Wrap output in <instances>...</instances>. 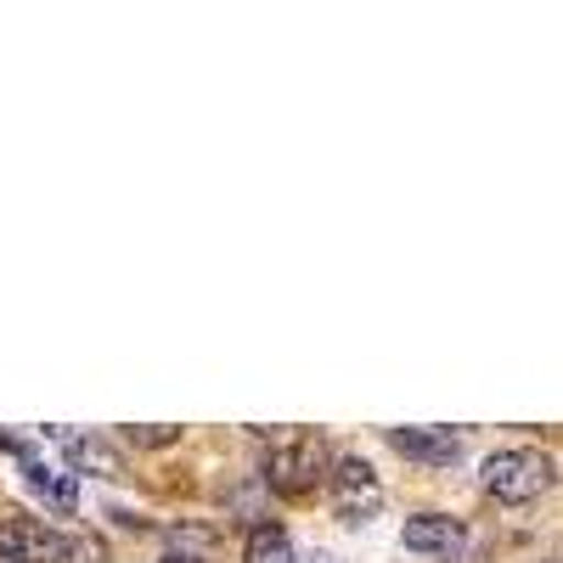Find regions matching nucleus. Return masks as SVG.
<instances>
[{
    "instance_id": "9d476101",
    "label": "nucleus",
    "mask_w": 563,
    "mask_h": 563,
    "mask_svg": "<svg viewBox=\"0 0 563 563\" xmlns=\"http://www.w3.org/2000/svg\"><path fill=\"white\" fill-rule=\"evenodd\" d=\"M124 440L135 451H164V445L180 440V429H175V422H141V429H124Z\"/></svg>"
},
{
    "instance_id": "423d86ee",
    "label": "nucleus",
    "mask_w": 563,
    "mask_h": 563,
    "mask_svg": "<svg viewBox=\"0 0 563 563\" xmlns=\"http://www.w3.org/2000/svg\"><path fill=\"white\" fill-rule=\"evenodd\" d=\"M389 445L422 467H451L462 456V434L451 429H389Z\"/></svg>"
},
{
    "instance_id": "0eeeda50",
    "label": "nucleus",
    "mask_w": 563,
    "mask_h": 563,
    "mask_svg": "<svg viewBox=\"0 0 563 563\" xmlns=\"http://www.w3.org/2000/svg\"><path fill=\"white\" fill-rule=\"evenodd\" d=\"M57 440H63V451H68L74 474H90V479H124V474H130L124 456H119L102 434H57Z\"/></svg>"
},
{
    "instance_id": "9b49d317",
    "label": "nucleus",
    "mask_w": 563,
    "mask_h": 563,
    "mask_svg": "<svg viewBox=\"0 0 563 563\" xmlns=\"http://www.w3.org/2000/svg\"><path fill=\"white\" fill-rule=\"evenodd\" d=\"M158 563H203V558H192V552H175V547H169V552H164Z\"/></svg>"
},
{
    "instance_id": "f03ea898",
    "label": "nucleus",
    "mask_w": 563,
    "mask_h": 563,
    "mask_svg": "<svg viewBox=\"0 0 563 563\" xmlns=\"http://www.w3.org/2000/svg\"><path fill=\"white\" fill-rule=\"evenodd\" d=\"M327 474H333V451H327L321 434H299L265 456V485L276 496H310Z\"/></svg>"
},
{
    "instance_id": "ddd939ff",
    "label": "nucleus",
    "mask_w": 563,
    "mask_h": 563,
    "mask_svg": "<svg viewBox=\"0 0 563 563\" xmlns=\"http://www.w3.org/2000/svg\"><path fill=\"white\" fill-rule=\"evenodd\" d=\"M552 563H563V558H552Z\"/></svg>"
},
{
    "instance_id": "7ed1b4c3",
    "label": "nucleus",
    "mask_w": 563,
    "mask_h": 563,
    "mask_svg": "<svg viewBox=\"0 0 563 563\" xmlns=\"http://www.w3.org/2000/svg\"><path fill=\"white\" fill-rule=\"evenodd\" d=\"M327 490H333V512L344 525H372L384 512V479L366 456H333Z\"/></svg>"
},
{
    "instance_id": "6e6552de",
    "label": "nucleus",
    "mask_w": 563,
    "mask_h": 563,
    "mask_svg": "<svg viewBox=\"0 0 563 563\" xmlns=\"http://www.w3.org/2000/svg\"><path fill=\"white\" fill-rule=\"evenodd\" d=\"M23 462V474H29V485L45 496V507H52V512H63V519H68V512L79 507V490H74V474H52V467H45L34 451H23L18 456Z\"/></svg>"
},
{
    "instance_id": "20e7f679",
    "label": "nucleus",
    "mask_w": 563,
    "mask_h": 563,
    "mask_svg": "<svg viewBox=\"0 0 563 563\" xmlns=\"http://www.w3.org/2000/svg\"><path fill=\"white\" fill-rule=\"evenodd\" d=\"M90 552H97V547L68 541V536L45 530L34 519H12L7 530H0V563H79Z\"/></svg>"
},
{
    "instance_id": "39448f33",
    "label": "nucleus",
    "mask_w": 563,
    "mask_h": 563,
    "mask_svg": "<svg viewBox=\"0 0 563 563\" xmlns=\"http://www.w3.org/2000/svg\"><path fill=\"white\" fill-rule=\"evenodd\" d=\"M400 541H406V552H422V558H456L467 547V530L451 512H411Z\"/></svg>"
},
{
    "instance_id": "f8f14e48",
    "label": "nucleus",
    "mask_w": 563,
    "mask_h": 563,
    "mask_svg": "<svg viewBox=\"0 0 563 563\" xmlns=\"http://www.w3.org/2000/svg\"><path fill=\"white\" fill-rule=\"evenodd\" d=\"M294 563H339L333 552H310V558H294Z\"/></svg>"
},
{
    "instance_id": "1a4fd4ad",
    "label": "nucleus",
    "mask_w": 563,
    "mask_h": 563,
    "mask_svg": "<svg viewBox=\"0 0 563 563\" xmlns=\"http://www.w3.org/2000/svg\"><path fill=\"white\" fill-rule=\"evenodd\" d=\"M243 563H294V541L282 525H254L243 541Z\"/></svg>"
},
{
    "instance_id": "f257e3e1",
    "label": "nucleus",
    "mask_w": 563,
    "mask_h": 563,
    "mask_svg": "<svg viewBox=\"0 0 563 563\" xmlns=\"http://www.w3.org/2000/svg\"><path fill=\"white\" fill-rule=\"evenodd\" d=\"M479 485L507 501V507H530L536 496L552 490V456L547 451H530V445H507V451H490L485 467H479Z\"/></svg>"
}]
</instances>
